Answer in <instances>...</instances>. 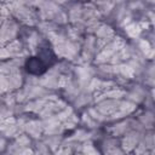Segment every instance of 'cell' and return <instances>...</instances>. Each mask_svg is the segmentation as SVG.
Wrapping results in <instances>:
<instances>
[{
	"mask_svg": "<svg viewBox=\"0 0 155 155\" xmlns=\"http://www.w3.org/2000/svg\"><path fill=\"white\" fill-rule=\"evenodd\" d=\"M54 62V54L51 48H48V45L44 48H40L38 54L35 57L28 58L25 63V69L29 74L39 75L47 70L50 65H52Z\"/></svg>",
	"mask_w": 155,
	"mask_h": 155,
	"instance_id": "cell-1",
	"label": "cell"
}]
</instances>
